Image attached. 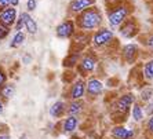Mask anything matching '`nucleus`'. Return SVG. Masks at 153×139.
Masks as SVG:
<instances>
[{
	"label": "nucleus",
	"mask_w": 153,
	"mask_h": 139,
	"mask_svg": "<svg viewBox=\"0 0 153 139\" xmlns=\"http://www.w3.org/2000/svg\"><path fill=\"white\" fill-rule=\"evenodd\" d=\"M8 33H10V28L6 25H3V24H0V40L6 39L8 36Z\"/></svg>",
	"instance_id": "obj_24"
},
{
	"label": "nucleus",
	"mask_w": 153,
	"mask_h": 139,
	"mask_svg": "<svg viewBox=\"0 0 153 139\" xmlns=\"http://www.w3.org/2000/svg\"><path fill=\"white\" fill-rule=\"evenodd\" d=\"M130 17V7L127 4H119V6H114L109 10L108 13V21H109V25L112 28H117L120 26L123 22Z\"/></svg>",
	"instance_id": "obj_2"
},
{
	"label": "nucleus",
	"mask_w": 153,
	"mask_h": 139,
	"mask_svg": "<svg viewBox=\"0 0 153 139\" xmlns=\"http://www.w3.org/2000/svg\"><path fill=\"white\" fill-rule=\"evenodd\" d=\"M15 92V88L13 84H4L1 88H0V96H3V98H11V96L14 95Z\"/></svg>",
	"instance_id": "obj_19"
},
{
	"label": "nucleus",
	"mask_w": 153,
	"mask_h": 139,
	"mask_svg": "<svg viewBox=\"0 0 153 139\" xmlns=\"http://www.w3.org/2000/svg\"><path fill=\"white\" fill-rule=\"evenodd\" d=\"M21 17H22V19H24V24H25V28L28 29V32L30 33V35H36V33H37V24H36L35 19H33L28 13H22Z\"/></svg>",
	"instance_id": "obj_15"
},
{
	"label": "nucleus",
	"mask_w": 153,
	"mask_h": 139,
	"mask_svg": "<svg viewBox=\"0 0 153 139\" xmlns=\"http://www.w3.org/2000/svg\"><path fill=\"white\" fill-rule=\"evenodd\" d=\"M146 128H148V131L149 132H152L153 134V116L148 120V123H146Z\"/></svg>",
	"instance_id": "obj_30"
},
{
	"label": "nucleus",
	"mask_w": 153,
	"mask_h": 139,
	"mask_svg": "<svg viewBox=\"0 0 153 139\" xmlns=\"http://www.w3.org/2000/svg\"><path fill=\"white\" fill-rule=\"evenodd\" d=\"M106 1L108 6H111V7H114V6H119L121 4V0H105Z\"/></svg>",
	"instance_id": "obj_29"
},
{
	"label": "nucleus",
	"mask_w": 153,
	"mask_h": 139,
	"mask_svg": "<svg viewBox=\"0 0 153 139\" xmlns=\"http://www.w3.org/2000/svg\"><path fill=\"white\" fill-rule=\"evenodd\" d=\"M138 54H139V48L137 44H127L121 50L123 61L127 62V64H134L137 61V58H138Z\"/></svg>",
	"instance_id": "obj_10"
},
{
	"label": "nucleus",
	"mask_w": 153,
	"mask_h": 139,
	"mask_svg": "<svg viewBox=\"0 0 153 139\" xmlns=\"http://www.w3.org/2000/svg\"><path fill=\"white\" fill-rule=\"evenodd\" d=\"M85 95V81L83 78H79L76 81H73L71 89H69V96L72 101L75 99H82Z\"/></svg>",
	"instance_id": "obj_11"
},
{
	"label": "nucleus",
	"mask_w": 153,
	"mask_h": 139,
	"mask_svg": "<svg viewBox=\"0 0 153 139\" xmlns=\"http://www.w3.org/2000/svg\"><path fill=\"white\" fill-rule=\"evenodd\" d=\"M148 113L152 114V116H153V102H152V104L148 105Z\"/></svg>",
	"instance_id": "obj_32"
},
{
	"label": "nucleus",
	"mask_w": 153,
	"mask_h": 139,
	"mask_svg": "<svg viewBox=\"0 0 153 139\" xmlns=\"http://www.w3.org/2000/svg\"><path fill=\"white\" fill-rule=\"evenodd\" d=\"M7 83V75H6V70H4V68L0 65V88L4 86Z\"/></svg>",
	"instance_id": "obj_25"
},
{
	"label": "nucleus",
	"mask_w": 153,
	"mask_h": 139,
	"mask_svg": "<svg viewBox=\"0 0 153 139\" xmlns=\"http://www.w3.org/2000/svg\"><path fill=\"white\" fill-rule=\"evenodd\" d=\"M25 26V24H24V19H22V17L18 18V21H17V25H15V29H17V32H19L22 28Z\"/></svg>",
	"instance_id": "obj_26"
},
{
	"label": "nucleus",
	"mask_w": 153,
	"mask_h": 139,
	"mask_svg": "<svg viewBox=\"0 0 153 139\" xmlns=\"http://www.w3.org/2000/svg\"><path fill=\"white\" fill-rule=\"evenodd\" d=\"M132 117H134L135 121H141L143 118V109L138 104L132 105Z\"/></svg>",
	"instance_id": "obj_22"
},
{
	"label": "nucleus",
	"mask_w": 153,
	"mask_h": 139,
	"mask_svg": "<svg viewBox=\"0 0 153 139\" xmlns=\"http://www.w3.org/2000/svg\"><path fill=\"white\" fill-rule=\"evenodd\" d=\"M24 61H25V64H29V61H30V57H29V55H26V57L24 58Z\"/></svg>",
	"instance_id": "obj_34"
},
{
	"label": "nucleus",
	"mask_w": 153,
	"mask_h": 139,
	"mask_svg": "<svg viewBox=\"0 0 153 139\" xmlns=\"http://www.w3.org/2000/svg\"><path fill=\"white\" fill-rule=\"evenodd\" d=\"M143 77L146 78V80H153V59H150V61H148L145 65H143Z\"/></svg>",
	"instance_id": "obj_20"
},
{
	"label": "nucleus",
	"mask_w": 153,
	"mask_h": 139,
	"mask_svg": "<svg viewBox=\"0 0 153 139\" xmlns=\"http://www.w3.org/2000/svg\"><path fill=\"white\" fill-rule=\"evenodd\" d=\"M26 7H28L29 11H33L36 8V0H28V3H26Z\"/></svg>",
	"instance_id": "obj_27"
},
{
	"label": "nucleus",
	"mask_w": 153,
	"mask_h": 139,
	"mask_svg": "<svg viewBox=\"0 0 153 139\" xmlns=\"http://www.w3.org/2000/svg\"><path fill=\"white\" fill-rule=\"evenodd\" d=\"M83 106H84V104H83L82 101H80V99H75V101H72L71 104L68 105L66 112L69 113V116H77V114L82 113Z\"/></svg>",
	"instance_id": "obj_17"
},
{
	"label": "nucleus",
	"mask_w": 153,
	"mask_h": 139,
	"mask_svg": "<svg viewBox=\"0 0 153 139\" xmlns=\"http://www.w3.org/2000/svg\"><path fill=\"white\" fill-rule=\"evenodd\" d=\"M1 112H3V102L0 101V113H1Z\"/></svg>",
	"instance_id": "obj_36"
},
{
	"label": "nucleus",
	"mask_w": 153,
	"mask_h": 139,
	"mask_svg": "<svg viewBox=\"0 0 153 139\" xmlns=\"http://www.w3.org/2000/svg\"><path fill=\"white\" fill-rule=\"evenodd\" d=\"M119 28H120L119 29L120 35L123 36V37H126V39H131V37H134L139 30V26H138V24H137V21H135V18L134 17H128L127 19L119 26Z\"/></svg>",
	"instance_id": "obj_5"
},
{
	"label": "nucleus",
	"mask_w": 153,
	"mask_h": 139,
	"mask_svg": "<svg viewBox=\"0 0 153 139\" xmlns=\"http://www.w3.org/2000/svg\"><path fill=\"white\" fill-rule=\"evenodd\" d=\"M24 40H25V33L24 32H17L14 36V39L11 40V43H10V47L11 48H17V47H19L22 43H24Z\"/></svg>",
	"instance_id": "obj_21"
},
{
	"label": "nucleus",
	"mask_w": 153,
	"mask_h": 139,
	"mask_svg": "<svg viewBox=\"0 0 153 139\" xmlns=\"http://www.w3.org/2000/svg\"><path fill=\"white\" fill-rule=\"evenodd\" d=\"M97 64H98L97 57L93 52H88V54H85V55H83V57L79 59L76 66H77V72L80 75L87 76V75H90V73L94 72V69L97 68Z\"/></svg>",
	"instance_id": "obj_3"
},
{
	"label": "nucleus",
	"mask_w": 153,
	"mask_h": 139,
	"mask_svg": "<svg viewBox=\"0 0 153 139\" xmlns=\"http://www.w3.org/2000/svg\"><path fill=\"white\" fill-rule=\"evenodd\" d=\"M77 124H79L77 117H76V116H69V117H66L64 120V123H62V129H64V132L69 134V132H73L77 128Z\"/></svg>",
	"instance_id": "obj_16"
},
{
	"label": "nucleus",
	"mask_w": 153,
	"mask_h": 139,
	"mask_svg": "<svg viewBox=\"0 0 153 139\" xmlns=\"http://www.w3.org/2000/svg\"><path fill=\"white\" fill-rule=\"evenodd\" d=\"M134 101H135V98H134V95L130 92L121 95L117 99V102H116V110L121 114H126L130 109H131L132 105H134Z\"/></svg>",
	"instance_id": "obj_8"
},
{
	"label": "nucleus",
	"mask_w": 153,
	"mask_h": 139,
	"mask_svg": "<svg viewBox=\"0 0 153 139\" xmlns=\"http://www.w3.org/2000/svg\"><path fill=\"white\" fill-rule=\"evenodd\" d=\"M95 6V0H71L69 3V11L72 14H80L82 11Z\"/></svg>",
	"instance_id": "obj_9"
},
{
	"label": "nucleus",
	"mask_w": 153,
	"mask_h": 139,
	"mask_svg": "<svg viewBox=\"0 0 153 139\" xmlns=\"http://www.w3.org/2000/svg\"><path fill=\"white\" fill-rule=\"evenodd\" d=\"M152 95H153V89L152 88H145L142 92H141V99L145 101V102H148V101H150Z\"/></svg>",
	"instance_id": "obj_23"
},
{
	"label": "nucleus",
	"mask_w": 153,
	"mask_h": 139,
	"mask_svg": "<svg viewBox=\"0 0 153 139\" xmlns=\"http://www.w3.org/2000/svg\"><path fill=\"white\" fill-rule=\"evenodd\" d=\"M18 3H19V0H10V6H13V7L18 6Z\"/></svg>",
	"instance_id": "obj_33"
},
{
	"label": "nucleus",
	"mask_w": 153,
	"mask_h": 139,
	"mask_svg": "<svg viewBox=\"0 0 153 139\" xmlns=\"http://www.w3.org/2000/svg\"><path fill=\"white\" fill-rule=\"evenodd\" d=\"M113 41V32L111 29L101 28L97 29V32L93 36V44L95 47H105Z\"/></svg>",
	"instance_id": "obj_4"
},
{
	"label": "nucleus",
	"mask_w": 153,
	"mask_h": 139,
	"mask_svg": "<svg viewBox=\"0 0 153 139\" xmlns=\"http://www.w3.org/2000/svg\"><path fill=\"white\" fill-rule=\"evenodd\" d=\"M79 62V54L75 52V54H69L68 57L64 59V66L65 68H73L76 66Z\"/></svg>",
	"instance_id": "obj_18"
},
{
	"label": "nucleus",
	"mask_w": 153,
	"mask_h": 139,
	"mask_svg": "<svg viewBox=\"0 0 153 139\" xmlns=\"http://www.w3.org/2000/svg\"><path fill=\"white\" fill-rule=\"evenodd\" d=\"M15 22H17V10H15V7L8 6L7 8L0 11V24L11 28Z\"/></svg>",
	"instance_id": "obj_7"
},
{
	"label": "nucleus",
	"mask_w": 153,
	"mask_h": 139,
	"mask_svg": "<svg viewBox=\"0 0 153 139\" xmlns=\"http://www.w3.org/2000/svg\"><path fill=\"white\" fill-rule=\"evenodd\" d=\"M0 139H10L8 135H0Z\"/></svg>",
	"instance_id": "obj_35"
},
{
	"label": "nucleus",
	"mask_w": 153,
	"mask_h": 139,
	"mask_svg": "<svg viewBox=\"0 0 153 139\" xmlns=\"http://www.w3.org/2000/svg\"><path fill=\"white\" fill-rule=\"evenodd\" d=\"M10 6V0H0V11Z\"/></svg>",
	"instance_id": "obj_31"
},
{
	"label": "nucleus",
	"mask_w": 153,
	"mask_h": 139,
	"mask_svg": "<svg viewBox=\"0 0 153 139\" xmlns=\"http://www.w3.org/2000/svg\"><path fill=\"white\" fill-rule=\"evenodd\" d=\"M103 89V84L98 80V78H90L88 81H85V92L87 95L91 96V98H97L102 92Z\"/></svg>",
	"instance_id": "obj_12"
},
{
	"label": "nucleus",
	"mask_w": 153,
	"mask_h": 139,
	"mask_svg": "<svg viewBox=\"0 0 153 139\" xmlns=\"http://www.w3.org/2000/svg\"><path fill=\"white\" fill-rule=\"evenodd\" d=\"M75 32H76V24H75V21H72V19L64 21L55 29V35H57V37H59V39H71L72 36L75 35Z\"/></svg>",
	"instance_id": "obj_6"
},
{
	"label": "nucleus",
	"mask_w": 153,
	"mask_h": 139,
	"mask_svg": "<svg viewBox=\"0 0 153 139\" xmlns=\"http://www.w3.org/2000/svg\"><path fill=\"white\" fill-rule=\"evenodd\" d=\"M146 46L149 47V48H153V33H150L148 37H146Z\"/></svg>",
	"instance_id": "obj_28"
},
{
	"label": "nucleus",
	"mask_w": 153,
	"mask_h": 139,
	"mask_svg": "<svg viewBox=\"0 0 153 139\" xmlns=\"http://www.w3.org/2000/svg\"><path fill=\"white\" fill-rule=\"evenodd\" d=\"M76 25L80 30L83 32H90V30H95L101 26L102 24V13H101L95 6L87 8V10L82 11L80 14H77L76 18Z\"/></svg>",
	"instance_id": "obj_1"
},
{
	"label": "nucleus",
	"mask_w": 153,
	"mask_h": 139,
	"mask_svg": "<svg viewBox=\"0 0 153 139\" xmlns=\"http://www.w3.org/2000/svg\"><path fill=\"white\" fill-rule=\"evenodd\" d=\"M112 136L114 139H134V131L126 127L117 125L112 129Z\"/></svg>",
	"instance_id": "obj_13"
},
{
	"label": "nucleus",
	"mask_w": 153,
	"mask_h": 139,
	"mask_svg": "<svg viewBox=\"0 0 153 139\" xmlns=\"http://www.w3.org/2000/svg\"><path fill=\"white\" fill-rule=\"evenodd\" d=\"M66 112V105L62 101H57L55 104H53V106L50 107V116L54 118H59L62 117Z\"/></svg>",
	"instance_id": "obj_14"
}]
</instances>
